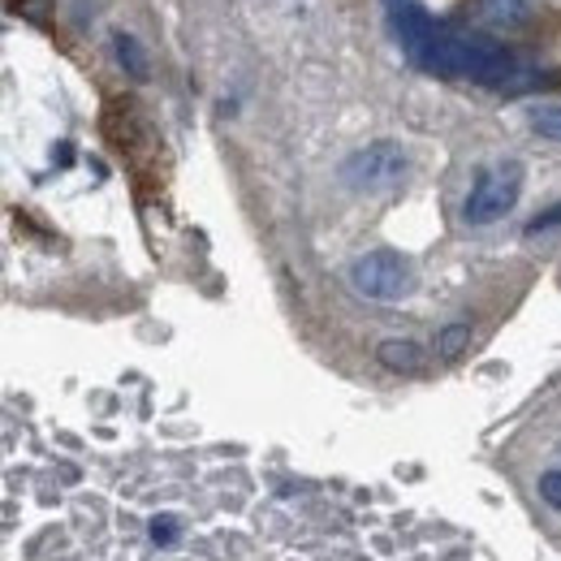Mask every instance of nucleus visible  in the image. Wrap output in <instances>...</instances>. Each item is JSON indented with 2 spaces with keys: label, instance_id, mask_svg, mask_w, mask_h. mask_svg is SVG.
<instances>
[{
  "label": "nucleus",
  "instance_id": "1",
  "mask_svg": "<svg viewBox=\"0 0 561 561\" xmlns=\"http://www.w3.org/2000/svg\"><path fill=\"white\" fill-rule=\"evenodd\" d=\"M523 186H527L523 160H492L476 173V182L462 199V220L467 225H492V220L510 216L523 199Z\"/></svg>",
  "mask_w": 561,
  "mask_h": 561
},
{
  "label": "nucleus",
  "instance_id": "2",
  "mask_svg": "<svg viewBox=\"0 0 561 561\" xmlns=\"http://www.w3.org/2000/svg\"><path fill=\"white\" fill-rule=\"evenodd\" d=\"M351 285L354 294H363L367 302H402V298L415 294L420 273L398 251H367L351 264Z\"/></svg>",
  "mask_w": 561,
  "mask_h": 561
},
{
  "label": "nucleus",
  "instance_id": "3",
  "mask_svg": "<svg viewBox=\"0 0 561 561\" xmlns=\"http://www.w3.org/2000/svg\"><path fill=\"white\" fill-rule=\"evenodd\" d=\"M407 169H411L407 151H402L398 142L380 139L346 156L342 182H346L351 191H358V195H367V191H393V186L407 178Z\"/></svg>",
  "mask_w": 561,
  "mask_h": 561
},
{
  "label": "nucleus",
  "instance_id": "4",
  "mask_svg": "<svg viewBox=\"0 0 561 561\" xmlns=\"http://www.w3.org/2000/svg\"><path fill=\"white\" fill-rule=\"evenodd\" d=\"M389 4H393V35H398V44L407 48L411 61H420L423 48L436 39L440 22L423 9L420 0H389Z\"/></svg>",
  "mask_w": 561,
  "mask_h": 561
},
{
  "label": "nucleus",
  "instance_id": "5",
  "mask_svg": "<svg viewBox=\"0 0 561 561\" xmlns=\"http://www.w3.org/2000/svg\"><path fill=\"white\" fill-rule=\"evenodd\" d=\"M476 22L496 35H518L531 26V4L527 0H476Z\"/></svg>",
  "mask_w": 561,
  "mask_h": 561
},
{
  "label": "nucleus",
  "instance_id": "6",
  "mask_svg": "<svg viewBox=\"0 0 561 561\" xmlns=\"http://www.w3.org/2000/svg\"><path fill=\"white\" fill-rule=\"evenodd\" d=\"M376 358H380L385 371H398V376H415V371H423V363H427L423 346L411 342V337H385L376 346Z\"/></svg>",
  "mask_w": 561,
  "mask_h": 561
},
{
  "label": "nucleus",
  "instance_id": "7",
  "mask_svg": "<svg viewBox=\"0 0 561 561\" xmlns=\"http://www.w3.org/2000/svg\"><path fill=\"white\" fill-rule=\"evenodd\" d=\"M104 130H108L113 147H122V151H135L142 139V122L130 104H108V113H104Z\"/></svg>",
  "mask_w": 561,
  "mask_h": 561
},
{
  "label": "nucleus",
  "instance_id": "8",
  "mask_svg": "<svg viewBox=\"0 0 561 561\" xmlns=\"http://www.w3.org/2000/svg\"><path fill=\"white\" fill-rule=\"evenodd\" d=\"M113 53H117V66L130 73L135 82H147V73H151V66H147V53H142V44L135 39V35H126V31H117L113 35Z\"/></svg>",
  "mask_w": 561,
  "mask_h": 561
},
{
  "label": "nucleus",
  "instance_id": "9",
  "mask_svg": "<svg viewBox=\"0 0 561 561\" xmlns=\"http://www.w3.org/2000/svg\"><path fill=\"white\" fill-rule=\"evenodd\" d=\"M467 351H471V324L467 320H454L436 333V358L440 363H458Z\"/></svg>",
  "mask_w": 561,
  "mask_h": 561
},
{
  "label": "nucleus",
  "instance_id": "10",
  "mask_svg": "<svg viewBox=\"0 0 561 561\" xmlns=\"http://www.w3.org/2000/svg\"><path fill=\"white\" fill-rule=\"evenodd\" d=\"M531 130H536L540 139L561 142V104H536V108H531Z\"/></svg>",
  "mask_w": 561,
  "mask_h": 561
},
{
  "label": "nucleus",
  "instance_id": "11",
  "mask_svg": "<svg viewBox=\"0 0 561 561\" xmlns=\"http://www.w3.org/2000/svg\"><path fill=\"white\" fill-rule=\"evenodd\" d=\"M182 536V523L173 518V514H160V518H151V540L156 545H173Z\"/></svg>",
  "mask_w": 561,
  "mask_h": 561
},
{
  "label": "nucleus",
  "instance_id": "12",
  "mask_svg": "<svg viewBox=\"0 0 561 561\" xmlns=\"http://www.w3.org/2000/svg\"><path fill=\"white\" fill-rule=\"evenodd\" d=\"M540 496H545L553 510H561V471H545V476H540Z\"/></svg>",
  "mask_w": 561,
  "mask_h": 561
},
{
  "label": "nucleus",
  "instance_id": "13",
  "mask_svg": "<svg viewBox=\"0 0 561 561\" xmlns=\"http://www.w3.org/2000/svg\"><path fill=\"white\" fill-rule=\"evenodd\" d=\"M558 225H561V204L558 208H549V211H540V216L527 225V233L536 238V233H549V229H558Z\"/></svg>",
  "mask_w": 561,
  "mask_h": 561
}]
</instances>
